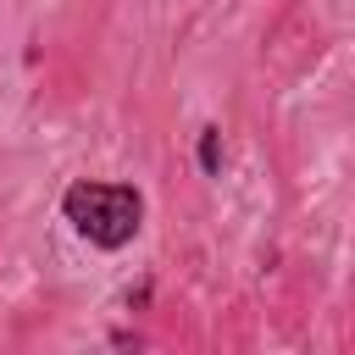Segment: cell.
I'll return each instance as SVG.
<instances>
[{"label": "cell", "mask_w": 355, "mask_h": 355, "mask_svg": "<svg viewBox=\"0 0 355 355\" xmlns=\"http://www.w3.org/2000/svg\"><path fill=\"white\" fill-rule=\"evenodd\" d=\"M61 216L78 227V239H89L94 250H122L139 239L144 227V194L133 183H100V178H78L61 194Z\"/></svg>", "instance_id": "cell-1"}, {"label": "cell", "mask_w": 355, "mask_h": 355, "mask_svg": "<svg viewBox=\"0 0 355 355\" xmlns=\"http://www.w3.org/2000/svg\"><path fill=\"white\" fill-rule=\"evenodd\" d=\"M194 161H200V172H205V178H222V161H227V150H222V128H216V122H211V128H200Z\"/></svg>", "instance_id": "cell-2"}]
</instances>
